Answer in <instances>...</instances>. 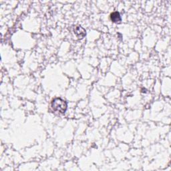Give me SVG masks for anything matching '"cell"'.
Instances as JSON below:
<instances>
[{
    "mask_svg": "<svg viewBox=\"0 0 171 171\" xmlns=\"http://www.w3.org/2000/svg\"><path fill=\"white\" fill-rule=\"evenodd\" d=\"M67 102L62 98H56L51 102V108L55 112L62 114L65 113L67 110Z\"/></svg>",
    "mask_w": 171,
    "mask_h": 171,
    "instance_id": "obj_1",
    "label": "cell"
},
{
    "mask_svg": "<svg viewBox=\"0 0 171 171\" xmlns=\"http://www.w3.org/2000/svg\"><path fill=\"white\" fill-rule=\"evenodd\" d=\"M74 34L76 35L77 38L79 39H82L83 38L85 37L86 34V30L83 28L81 26H75L74 29Z\"/></svg>",
    "mask_w": 171,
    "mask_h": 171,
    "instance_id": "obj_2",
    "label": "cell"
},
{
    "mask_svg": "<svg viewBox=\"0 0 171 171\" xmlns=\"http://www.w3.org/2000/svg\"><path fill=\"white\" fill-rule=\"evenodd\" d=\"M110 18H111V20L114 23H119L120 22H121V16L120 14L117 12V11L111 14Z\"/></svg>",
    "mask_w": 171,
    "mask_h": 171,
    "instance_id": "obj_3",
    "label": "cell"
}]
</instances>
